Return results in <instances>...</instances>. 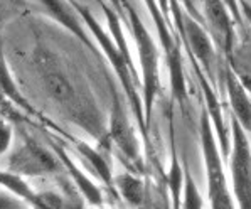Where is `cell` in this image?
Returning a JSON list of instances; mask_svg holds the SVG:
<instances>
[{
  "label": "cell",
  "mask_w": 251,
  "mask_h": 209,
  "mask_svg": "<svg viewBox=\"0 0 251 209\" xmlns=\"http://www.w3.org/2000/svg\"><path fill=\"white\" fill-rule=\"evenodd\" d=\"M42 5L48 9V14L51 15L54 21H57L63 27H66L68 30H71L79 41H83V44L86 46L88 49H91L93 52H96L95 44H93L90 36L84 32V29L81 27V22L78 21V12H76V10H71V3L49 2V0H44ZM73 9H75V7H73Z\"/></svg>",
  "instance_id": "12"
},
{
  "label": "cell",
  "mask_w": 251,
  "mask_h": 209,
  "mask_svg": "<svg viewBox=\"0 0 251 209\" xmlns=\"http://www.w3.org/2000/svg\"><path fill=\"white\" fill-rule=\"evenodd\" d=\"M0 93H2L5 98H9V102H12L14 104L21 106L22 110L27 111L29 115H32V117H36L39 120H44L42 118V115L37 113V111L30 106V103L27 102V100L24 98V95H22V93L19 91V88L15 86L12 76H10L9 66H7V61H5V57H3L2 48H0ZM44 122L49 123L48 120H44ZM49 125H51V123H49Z\"/></svg>",
  "instance_id": "15"
},
{
  "label": "cell",
  "mask_w": 251,
  "mask_h": 209,
  "mask_svg": "<svg viewBox=\"0 0 251 209\" xmlns=\"http://www.w3.org/2000/svg\"><path fill=\"white\" fill-rule=\"evenodd\" d=\"M10 140H12V129L5 120L0 118V157L9 150Z\"/></svg>",
  "instance_id": "19"
},
{
  "label": "cell",
  "mask_w": 251,
  "mask_h": 209,
  "mask_svg": "<svg viewBox=\"0 0 251 209\" xmlns=\"http://www.w3.org/2000/svg\"><path fill=\"white\" fill-rule=\"evenodd\" d=\"M225 83L227 88V96L231 102L233 118L241 125L245 131H251V100L246 93L245 84L236 76V73L227 66L225 69Z\"/></svg>",
  "instance_id": "10"
},
{
  "label": "cell",
  "mask_w": 251,
  "mask_h": 209,
  "mask_svg": "<svg viewBox=\"0 0 251 209\" xmlns=\"http://www.w3.org/2000/svg\"><path fill=\"white\" fill-rule=\"evenodd\" d=\"M241 9L245 10V15H246V19L251 22V3H248V2H243L241 3Z\"/></svg>",
  "instance_id": "20"
},
{
  "label": "cell",
  "mask_w": 251,
  "mask_h": 209,
  "mask_svg": "<svg viewBox=\"0 0 251 209\" xmlns=\"http://www.w3.org/2000/svg\"><path fill=\"white\" fill-rule=\"evenodd\" d=\"M69 142H71V145L75 147L76 150H78L81 156H83L88 162H90L91 167L96 170L98 177L101 179V183L105 184L106 187L110 189V191L115 194L113 176H111V169H110V164H108L106 157H105V156H101V154H100L96 149H93L91 145H88L86 142L79 140V138L71 137V138H69Z\"/></svg>",
  "instance_id": "14"
},
{
  "label": "cell",
  "mask_w": 251,
  "mask_h": 209,
  "mask_svg": "<svg viewBox=\"0 0 251 209\" xmlns=\"http://www.w3.org/2000/svg\"><path fill=\"white\" fill-rule=\"evenodd\" d=\"M233 150H231V177L233 192L239 209H251V145L246 131L231 118Z\"/></svg>",
  "instance_id": "4"
},
{
  "label": "cell",
  "mask_w": 251,
  "mask_h": 209,
  "mask_svg": "<svg viewBox=\"0 0 251 209\" xmlns=\"http://www.w3.org/2000/svg\"><path fill=\"white\" fill-rule=\"evenodd\" d=\"M172 7L176 9L177 22H179V27L182 30L184 41L187 42V49L191 52L192 59L196 63L202 64L204 71L212 78V66H214L216 61V52H214V46L211 42V37L207 36L204 27L198 21H194L191 15L180 14L177 3H172Z\"/></svg>",
  "instance_id": "8"
},
{
  "label": "cell",
  "mask_w": 251,
  "mask_h": 209,
  "mask_svg": "<svg viewBox=\"0 0 251 209\" xmlns=\"http://www.w3.org/2000/svg\"><path fill=\"white\" fill-rule=\"evenodd\" d=\"M113 184L118 187V192L130 206L140 209L145 203V187L138 177H135L132 172L120 174L113 177Z\"/></svg>",
  "instance_id": "16"
},
{
  "label": "cell",
  "mask_w": 251,
  "mask_h": 209,
  "mask_svg": "<svg viewBox=\"0 0 251 209\" xmlns=\"http://www.w3.org/2000/svg\"><path fill=\"white\" fill-rule=\"evenodd\" d=\"M90 209H95V208H90Z\"/></svg>",
  "instance_id": "21"
},
{
  "label": "cell",
  "mask_w": 251,
  "mask_h": 209,
  "mask_svg": "<svg viewBox=\"0 0 251 209\" xmlns=\"http://www.w3.org/2000/svg\"><path fill=\"white\" fill-rule=\"evenodd\" d=\"M111 88V113H110V129H108V138L115 142V145L120 149L125 165H128L132 170H142V157H140V145L137 142L130 120L125 113V108L122 106L118 98L117 88L110 81Z\"/></svg>",
  "instance_id": "6"
},
{
  "label": "cell",
  "mask_w": 251,
  "mask_h": 209,
  "mask_svg": "<svg viewBox=\"0 0 251 209\" xmlns=\"http://www.w3.org/2000/svg\"><path fill=\"white\" fill-rule=\"evenodd\" d=\"M122 7L126 9L128 14L130 29H132L135 44H137L138 57H140V68H142V93H144V113H145V127L150 125L152 118V108L157 95L160 91V54L157 49L152 36L149 34L147 27L144 26L142 19L138 17L137 10L133 9L132 3L122 2Z\"/></svg>",
  "instance_id": "1"
},
{
  "label": "cell",
  "mask_w": 251,
  "mask_h": 209,
  "mask_svg": "<svg viewBox=\"0 0 251 209\" xmlns=\"http://www.w3.org/2000/svg\"><path fill=\"white\" fill-rule=\"evenodd\" d=\"M150 10H152V17L155 21L157 32L160 36L162 49L165 54V61L169 66V76H171V88H172V96L179 104H184L185 98H187V88H185V79H184V68H182V57H180V49L177 41L174 39L172 32L169 30L167 24L164 22L162 15L157 9V3L150 2L147 3Z\"/></svg>",
  "instance_id": "7"
},
{
  "label": "cell",
  "mask_w": 251,
  "mask_h": 209,
  "mask_svg": "<svg viewBox=\"0 0 251 209\" xmlns=\"http://www.w3.org/2000/svg\"><path fill=\"white\" fill-rule=\"evenodd\" d=\"M22 144L19 149L7 158V169L17 176H41V174H52L59 170V160L44 147H41L32 137L21 130Z\"/></svg>",
  "instance_id": "5"
},
{
  "label": "cell",
  "mask_w": 251,
  "mask_h": 209,
  "mask_svg": "<svg viewBox=\"0 0 251 209\" xmlns=\"http://www.w3.org/2000/svg\"><path fill=\"white\" fill-rule=\"evenodd\" d=\"M71 5L75 7V10L78 12V15H81V19L86 22V26L90 27V30L93 32V36H95V39L98 41L100 48L103 49L105 56L110 59L115 73H117V76L120 78V81H122V86L126 93L128 103L132 104V108L135 111V117H137V122L140 123V130L144 131V135H147V127H145V120H144V106H142L140 96H138L137 88H135L133 69L128 66V63L125 61V57L122 56V52L118 51V48L115 46L111 36H108V34L105 32V29L100 26V22L90 14V10H88L83 3H78V2H71Z\"/></svg>",
  "instance_id": "2"
},
{
  "label": "cell",
  "mask_w": 251,
  "mask_h": 209,
  "mask_svg": "<svg viewBox=\"0 0 251 209\" xmlns=\"http://www.w3.org/2000/svg\"><path fill=\"white\" fill-rule=\"evenodd\" d=\"M49 145H51L52 152L57 156V160H59L61 164H63V167L68 170L69 177L73 179V184H75L76 189H78L81 194L84 196L86 203H90L91 206H95V209H101L103 196H101L100 187H96V184L93 183L90 177H88L86 174H84L83 170H81L78 165L75 164V160L68 156L66 150L57 144L56 140H52V138H51V140H49Z\"/></svg>",
  "instance_id": "9"
},
{
  "label": "cell",
  "mask_w": 251,
  "mask_h": 209,
  "mask_svg": "<svg viewBox=\"0 0 251 209\" xmlns=\"http://www.w3.org/2000/svg\"><path fill=\"white\" fill-rule=\"evenodd\" d=\"M202 197L199 194V189L192 179L191 172H184L182 183V201H180V209H202Z\"/></svg>",
  "instance_id": "17"
},
{
  "label": "cell",
  "mask_w": 251,
  "mask_h": 209,
  "mask_svg": "<svg viewBox=\"0 0 251 209\" xmlns=\"http://www.w3.org/2000/svg\"><path fill=\"white\" fill-rule=\"evenodd\" d=\"M0 185L5 187L10 194L24 201L27 206L32 209H48L42 201L41 192H34L32 187L25 183L24 177L17 176V174L9 172V170H0Z\"/></svg>",
  "instance_id": "13"
},
{
  "label": "cell",
  "mask_w": 251,
  "mask_h": 209,
  "mask_svg": "<svg viewBox=\"0 0 251 209\" xmlns=\"http://www.w3.org/2000/svg\"><path fill=\"white\" fill-rule=\"evenodd\" d=\"M201 122V140H202V156L207 174V196L211 209H234L233 199L227 191L226 174L223 169L221 154L218 150V142L212 133L211 118L207 111L202 113Z\"/></svg>",
  "instance_id": "3"
},
{
  "label": "cell",
  "mask_w": 251,
  "mask_h": 209,
  "mask_svg": "<svg viewBox=\"0 0 251 209\" xmlns=\"http://www.w3.org/2000/svg\"><path fill=\"white\" fill-rule=\"evenodd\" d=\"M206 9V19L209 22L212 32H214L216 42L225 49V52L229 56L231 46H233V26L231 19L227 15L225 3L223 2H204Z\"/></svg>",
  "instance_id": "11"
},
{
  "label": "cell",
  "mask_w": 251,
  "mask_h": 209,
  "mask_svg": "<svg viewBox=\"0 0 251 209\" xmlns=\"http://www.w3.org/2000/svg\"><path fill=\"white\" fill-rule=\"evenodd\" d=\"M0 209H27V204L9 191H0Z\"/></svg>",
  "instance_id": "18"
}]
</instances>
